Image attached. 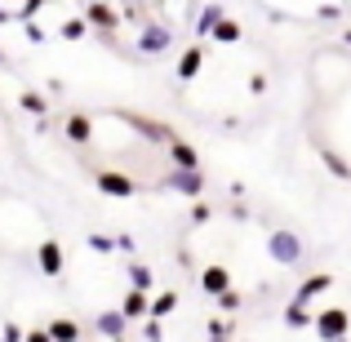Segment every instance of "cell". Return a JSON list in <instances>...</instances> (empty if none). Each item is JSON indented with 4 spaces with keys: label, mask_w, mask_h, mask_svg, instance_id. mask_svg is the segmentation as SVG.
Returning <instances> with one entry per match:
<instances>
[{
    "label": "cell",
    "mask_w": 351,
    "mask_h": 342,
    "mask_svg": "<svg viewBox=\"0 0 351 342\" xmlns=\"http://www.w3.org/2000/svg\"><path fill=\"white\" fill-rule=\"evenodd\" d=\"M173 40H178V36H173L169 23H156V18H152V23H143V27H138V36H134V53H138L134 62H147V58H160V53H169Z\"/></svg>",
    "instance_id": "obj_1"
},
{
    "label": "cell",
    "mask_w": 351,
    "mask_h": 342,
    "mask_svg": "<svg viewBox=\"0 0 351 342\" xmlns=\"http://www.w3.org/2000/svg\"><path fill=\"white\" fill-rule=\"evenodd\" d=\"M116 120H125L138 138H147V143H156V147H169L173 138H178L165 120H152V116H143V112H116Z\"/></svg>",
    "instance_id": "obj_2"
},
{
    "label": "cell",
    "mask_w": 351,
    "mask_h": 342,
    "mask_svg": "<svg viewBox=\"0 0 351 342\" xmlns=\"http://www.w3.org/2000/svg\"><path fill=\"white\" fill-rule=\"evenodd\" d=\"M311 329H316L320 342H343L351 334V311L347 307H325L320 316H311Z\"/></svg>",
    "instance_id": "obj_3"
},
{
    "label": "cell",
    "mask_w": 351,
    "mask_h": 342,
    "mask_svg": "<svg viewBox=\"0 0 351 342\" xmlns=\"http://www.w3.org/2000/svg\"><path fill=\"white\" fill-rule=\"evenodd\" d=\"M94 182H98L103 196H116V200H134L138 196V182L129 178V173H120V169H94Z\"/></svg>",
    "instance_id": "obj_4"
},
{
    "label": "cell",
    "mask_w": 351,
    "mask_h": 342,
    "mask_svg": "<svg viewBox=\"0 0 351 342\" xmlns=\"http://www.w3.org/2000/svg\"><path fill=\"white\" fill-rule=\"evenodd\" d=\"M267 254L280 267H293L302 258V236H293V231H271V236H267Z\"/></svg>",
    "instance_id": "obj_5"
},
{
    "label": "cell",
    "mask_w": 351,
    "mask_h": 342,
    "mask_svg": "<svg viewBox=\"0 0 351 342\" xmlns=\"http://www.w3.org/2000/svg\"><path fill=\"white\" fill-rule=\"evenodd\" d=\"M160 187L178 191V196H191V200H200V196H205V169H196V173H178V169H169V173H165V182H160Z\"/></svg>",
    "instance_id": "obj_6"
},
{
    "label": "cell",
    "mask_w": 351,
    "mask_h": 342,
    "mask_svg": "<svg viewBox=\"0 0 351 342\" xmlns=\"http://www.w3.org/2000/svg\"><path fill=\"white\" fill-rule=\"evenodd\" d=\"M165 151H169V169H178V173H196V169H205V164H200V151H196L191 143H182V138H173Z\"/></svg>",
    "instance_id": "obj_7"
},
{
    "label": "cell",
    "mask_w": 351,
    "mask_h": 342,
    "mask_svg": "<svg viewBox=\"0 0 351 342\" xmlns=\"http://www.w3.org/2000/svg\"><path fill=\"white\" fill-rule=\"evenodd\" d=\"M36 267H40V276H49V280H58L62 276V245L58 240H40V249H36Z\"/></svg>",
    "instance_id": "obj_8"
},
{
    "label": "cell",
    "mask_w": 351,
    "mask_h": 342,
    "mask_svg": "<svg viewBox=\"0 0 351 342\" xmlns=\"http://www.w3.org/2000/svg\"><path fill=\"white\" fill-rule=\"evenodd\" d=\"M232 289V271H227V267H205V271H200V293H205V298H223V293Z\"/></svg>",
    "instance_id": "obj_9"
},
{
    "label": "cell",
    "mask_w": 351,
    "mask_h": 342,
    "mask_svg": "<svg viewBox=\"0 0 351 342\" xmlns=\"http://www.w3.org/2000/svg\"><path fill=\"white\" fill-rule=\"evenodd\" d=\"M80 18H85V27H94V32H103V36H112L116 27H120V14H116V5H89Z\"/></svg>",
    "instance_id": "obj_10"
},
{
    "label": "cell",
    "mask_w": 351,
    "mask_h": 342,
    "mask_svg": "<svg viewBox=\"0 0 351 342\" xmlns=\"http://www.w3.org/2000/svg\"><path fill=\"white\" fill-rule=\"evenodd\" d=\"M62 138H67V143H76V147H85L89 138H94V120H89L85 112H71L67 120H62Z\"/></svg>",
    "instance_id": "obj_11"
},
{
    "label": "cell",
    "mask_w": 351,
    "mask_h": 342,
    "mask_svg": "<svg viewBox=\"0 0 351 342\" xmlns=\"http://www.w3.org/2000/svg\"><path fill=\"white\" fill-rule=\"evenodd\" d=\"M325 289H334V271H316V276H307V280L298 284V293H293V302H302L307 307L311 298H320Z\"/></svg>",
    "instance_id": "obj_12"
},
{
    "label": "cell",
    "mask_w": 351,
    "mask_h": 342,
    "mask_svg": "<svg viewBox=\"0 0 351 342\" xmlns=\"http://www.w3.org/2000/svg\"><path fill=\"white\" fill-rule=\"evenodd\" d=\"M173 311H178V293H173V289H165V293H156V298H147V320H156V325H165Z\"/></svg>",
    "instance_id": "obj_13"
},
{
    "label": "cell",
    "mask_w": 351,
    "mask_h": 342,
    "mask_svg": "<svg viewBox=\"0 0 351 342\" xmlns=\"http://www.w3.org/2000/svg\"><path fill=\"white\" fill-rule=\"evenodd\" d=\"M125 320H120V311H98L94 316V334H103L107 342H125Z\"/></svg>",
    "instance_id": "obj_14"
},
{
    "label": "cell",
    "mask_w": 351,
    "mask_h": 342,
    "mask_svg": "<svg viewBox=\"0 0 351 342\" xmlns=\"http://www.w3.org/2000/svg\"><path fill=\"white\" fill-rule=\"evenodd\" d=\"M205 71V45H191L178 53V80H196Z\"/></svg>",
    "instance_id": "obj_15"
},
{
    "label": "cell",
    "mask_w": 351,
    "mask_h": 342,
    "mask_svg": "<svg viewBox=\"0 0 351 342\" xmlns=\"http://www.w3.org/2000/svg\"><path fill=\"white\" fill-rule=\"evenodd\" d=\"M120 320H125V325H129V320H147V293H134V289H129L125 293V298H120Z\"/></svg>",
    "instance_id": "obj_16"
},
{
    "label": "cell",
    "mask_w": 351,
    "mask_h": 342,
    "mask_svg": "<svg viewBox=\"0 0 351 342\" xmlns=\"http://www.w3.org/2000/svg\"><path fill=\"white\" fill-rule=\"evenodd\" d=\"M223 18H227V9H223V5H205V9H200V14H196V36H200V40H205V36L214 32V27L223 23Z\"/></svg>",
    "instance_id": "obj_17"
},
{
    "label": "cell",
    "mask_w": 351,
    "mask_h": 342,
    "mask_svg": "<svg viewBox=\"0 0 351 342\" xmlns=\"http://www.w3.org/2000/svg\"><path fill=\"white\" fill-rule=\"evenodd\" d=\"M45 334H49V342H80V325L76 320H49V329H45Z\"/></svg>",
    "instance_id": "obj_18"
},
{
    "label": "cell",
    "mask_w": 351,
    "mask_h": 342,
    "mask_svg": "<svg viewBox=\"0 0 351 342\" xmlns=\"http://www.w3.org/2000/svg\"><path fill=\"white\" fill-rule=\"evenodd\" d=\"M18 107H23L27 116H36V120H49V98L36 94V89H27V94L18 98Z\"/></svg>",
    "instance_id": "obj_19"
},
{
    "label": "cell",
    "mask_w": 351,
    "mask_h": 342,
    "mask_svg": "<svg viewBox=\"0 0 351 342\" xmlns=\"http://www.w3.org/2000/svg\"><path fill=\"white\" fill-rule=\"evenodd\" d=\"M152 284H156V271H152V267H143V262L129 267V289H134V293H147Z\"/></svg>",
    "instance_id": "obj_20"
},
{
    "label": "cell",
    "mask_w": 351,
    "mask_h": 342,
    "mask_svg": "<svg viewBox=\"0 0 351 342\" xmlns=\"http://www.w3.org/2000/svg\"><path fill=\"white\" fill-rule=\"evenodd\" d=\"M209 40H218V45H240V23H232V18H223V23L209 32Z\"/></svg>",
    "instance_id": "obj_21"
},
{
    "label": "cell",
    "mask_w": 351,
    "mask_h": 342,
    "mask_svg": "<svg viewBox=\"0 0 351 342\" xmlns=\"http://www.w3.org/2000/svg\"><path fill=\"white\" fill-rule=\"evenodd\" d=\"M285 325L289 329H311V311L302 307V302H289V307H285Z\"/></svg>",
    "instance_id": "obj_22"
},
{
    "label": "cell",
    "mask_w": 351,
    "mask_h": 342,
    "mask_svg": "<svg viewBox=\"0 0 351 342\" xmlns=\"http://www.w3.org/2000/svg\"><path fill=\"white\" fill-rule=\"evenodd\" d=\"M116 14H120V23H129V27L152 23V9H147V5H125V9H116Z\"/></svg>",
    "instance_id": "obj_23"
},
{
    "label": "cell",
    "mask_w": 351,
    "mask_h": 342,
    "mask_svg": "<svg viewBox=\"0 0 351 342\" xmlns=\"http://www.w3.org/2000/svg\"><path fill=\"white\" fill-rule=\"evenodd\" d=\"M320 156H325V164H329V173H334V178H347V182H351V164L343 160V156H338V151H329V147H325Z\"/></svg>",
    "instance_id": "obj_24"
},
{
    "label": "cell",
    "mask_w": 351,
    "mask_h": 342,
    "mask_svg": "<svg viewBox=\"0 0 351 342\" xmlns=\"http://www.w3.org/2000/svg\"><path fill=\"white\" fill-rule=\"evenodd\" d=\"M85 32H89V27H85V18H67V23L58 27V36H62V40H85Z\"/></svg>",
    "instance_id": "obj_25"
},
{
    "label": "cell",
    "mask_w": 351,
    "mask_h": 342,
    "mask_svg": "<svg viewBox=\"0 0 351 342\" xmlns=\"http://www.w3.org/2000/svg\"><path fill=\"white\" fill-rule=\"evenodd\" d=\"M232 329H236V325H232V320H223V316H214V320H209V325H205V334H209V338H232Z\"/></svg>",
    "instance_id": "obj_26"
},
{
    "label": "cell",
    "mask_w": 351,
    "mask_h": 342,
    "mask_svg": "<svg viewBox=\"0 0 351 342\" xmlns=\"http://www.w3.org/2000/svg\"><path fill=\"white\" fill-rule=\"evenodd\" d=\"M218 307H223V311H227V316H236V311H240V307H245V298H240V293H236V289H227V293H223V298H218Z\"/></svg>",
    "instance_id": "obj_27"
},
{
    "label": "cell",
    "mask_w": 351,
    "mask_h": 342,
    "mask_svg": "<svg viewBox=\"0 0 351 342\" xmlns=\"http://www.w3.org/2000/svg\"><path fill=\"white\" fill-rule=\"evenodd\" d=\"M209 218H214V209H209L205 200H196V205H191V223H196V227H205Z\"/></svg>",
    "instance_id": "obj_28"
},
{
    "label": "cell",
    "mask_w": 351,
    "mask_h": 342,
    "mask_svg": "<svg viewBox=\"0 0 351 342\" xmlns=\"http://www.w3.org/2000/svg\"><path fill=\"white\" fill-rule=\"evenodd\" d=\"M85 245L94 249V254H112V249H116V245H112V236H85Z\"/></svg>",
    "instance_id": "obj_29"
},
{
    "label": "cell",
    "mask_w": 351,
    "mask_h": 342,
    "mask_svg": "<svg viewBox=\"0 0 351 342\" xmlns=\"http://www.w3.org/2000/svg\"><path fill=\"white\" fill-rule=\"evenodd\" d=\"M143 338H147V342H160V338H165V325H156V320H143Z\"/></svg>",
    "instance_id": "obj_30"
},
{
    "label": "cell",
    "mask_w": 351,
    "mask_h": 342,
    "mask_svg": "<svg viewBox=\"0 0 351 342\" xmlns=\"http://www.w3.org/2000/svg\"><path fill=\"white\" fill-rule=\"evenodd\" d=\"M40 9H45V5H40V0H27V5H23V9H18V23H32V18H36V14H40Z\"/></svg>",
    "instance_id": "obj_31"
},
{
    "label": "cell",
    "mask_w": 351,
    "mask_h": 342,
    "mask_svg": "<svg viewBox=\"0 0 351 342\" xmlns=\"http://www.w3.org/2000/svg\"><path fill=\"white\" fill-rule=\"evenodd\" d=\"M0 342H23V329H18L14 320H5V329H0Z\"/></svg>",
    "instance_id": "obj_32"
},
{
    "label": "cell",
    "mask_w": 351,
    "mask_h": 342,
    "mask_svg": "<svg viewBox=\"0 0 351 342\" xmlns=\"http://www.w3.org/2000/svg\"><path fill=\"white\" fill-rule=\"evenodd\" d=\"M347 14V9H338V5H320L316 9V18H325V23H334V18H343Z\"/></svg>",
    "instance_id": "obj_33"
},
{
    "label": "cell",
    "mask_w": 351,
    "mask_h": 342,
    "mask_svg": "<svg viewBox=\"0 0 351 342\" xmlns=\"http://www.w3.org/2000/svg\"><path fill=\"white\" fill-rule=\"evenodd\" d=\"M23 32H27V40H32V45L45 40V27H40V23H23Z\"/></svg>",
    "instance_id": "obj_34"
},
{
    "label": "cell",
    "mask_w": 351,
    "mask_h": 342,
    "mask_svg": "<svg viewBox=\"0 0 351 342\" xmlns=\"http://www.w3.org/2000/svg\"><path fill=\"white\" fill-rule=\"evenodd\" d=\"M249 94H267V76H263V71H254V76H249Z\"/></svg>",
    "instance_id": "obj_35"
},
{
    "label": "cell",
    "mask_w": 351,
    "mask_h": 342,
    "mask_svg": "<svg viewBox=\"0 0 351 342\" xmlns=\"http://www.w3.org/2000/svg\"><path fill=\"white\" fill-rule=\"evenodd\" d=\"M112 245L120 249V254H134V236H112Z\"/></svg>",
    "instance_id": "obj_36"
},
{
    "label": "cell",
    "mask_w": 351,
    "mask_h": 342,
    "mask_svg": "<svg viewBox=\"0 0 351 342\" xmlns=\"http://www.w3.org/2000/svg\"><path fill=\"white\" fill-rule=\"evenodd\" d=\"M23 342H49V334H45V329H32V334H23Z\"/></svg>",
    "instance_id": "obj_37"
},
{
    "label": "cell",
    "mask_w": 351,
    "mask_h": 342,
    "mask_svg": "<svg viewBox=\"0 0 351 342\" xmlns=\"http://www.w3.org/2000/svg\"><path fill=\"white\" fill-rule=\"evenodd\" d=\"M9 18H14V14H9V9H5V5H0V23H9Z\"/></svg>",
    "instance_id": "obj_38"
},
{
    "label": "cell",
    "mask_w": 351,
    "mask_h": 342,
    "mask_svg": "<svg viewBox=\"0 0 351 342\" xmlns=\"http://www.w3.org/2000/svg\"><path fill=\"white\" fill-rule=\"evenodd\" d=\"M343 45H351V27H347V32H343Z\"/></svg>",
    "instance_id": "obj_39"
},
{
    "label": "cell",
    "mask_w": 351,
    "mask_h": 342,
    "mask_svg": "<svg viewBox=\"0 0 351 342\" xmlns=\"http://www.w3.org/2000/svg\"><path fill=\"white\" fill-rule=\"evenodd\" d=\"M209 342H232V338H209Z\"/></svg>",
    "instance_id": "obj_40"
},
{
    "label": "cell",
    "mask_w": 351,
    "mask_h": 342,
    "mask_svg": "<svg viewBox=\"0 0 351 342\" xmlns=\"http://www.w3.org/2000/svg\"><path fill=\"white\" fill-rule=\"evenodd\" d=\"M0 62H5V49H0Z\"/></svg>",
    "instance_id": "obj_41"
},
{
    "label": "cell",
    "mask_w": 351,
    "mask_h": 342,
    "mask_svg": "<svg viewBox=\"0 0 351 342\" xmlns=\"http://www.w3.org/2000/svg\"><path fill=\"white\" fill-rule=\"evenodd\" d=\"M343 342H347V338H343Z\"/></svg>",
    "instance_id": "obj_42"
}]
</instances>
